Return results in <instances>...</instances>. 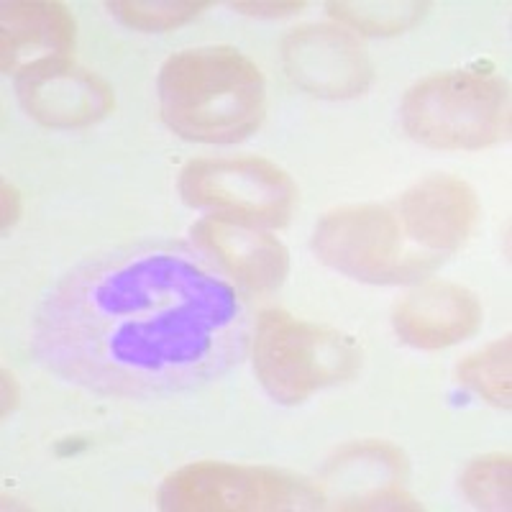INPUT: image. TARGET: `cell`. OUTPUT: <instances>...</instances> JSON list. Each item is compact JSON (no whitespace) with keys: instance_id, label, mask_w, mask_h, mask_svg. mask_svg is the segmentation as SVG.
<instances>
[{"instance_id":"obj_1","label":"cell","mask_w":512,"mask_h":512,"mask_svg":"<svg viewBox=\"0 0 512 512\" xmlns=\"http://www.w3.org/2000/svg\"><path fill=\"white\" fill-rule=\"evenodd\" d=\"M251 305L205 251L141 241L64 272L31 318V351L47 372L105 397L185 392L244 359Z\"/></svg>"},{"instance_id":"obj_2","label":"cell","mask_w":512,"mask_h":512,"mask_svg":"<svg viewBox=\"0 0 512 512\" xmlns=\"http://www.w3.org/2000/svg\"><path fill=\"white\" fill-rule=\"evenodd\" d=\"M157 90L164 123L200 144L244 141L267 111L262 70L233 47L172 54L159 70Z\"/></svg>"},{"instance_id":"obj_3","label":"cell","mask_w":512,"mask_h":512,"mask_svg":"<svg viewBox=\"0 0 512 512\" xmlns=\"http://www.w3.org/2000/svg\"><path fill=\"white\" fill-rule=\"evenodd\" d=\"M400 116L423 146L474 152L510 134V88L495 75L441 72L415 82L402 98Z\"/></svg>"},{"instance_id":"obj_4","label":"cell","mask_w":512,"mask_h":512,"mask_svg":"<svg viewBox=\"0 0 512 512\" xmlns=\"http://www.w3.org/2000/svg\"><path fill=\"white\" fill-rule=\"evenodd\" d=\"M359 367V346L344 333L292 318L285 310H267L256 320V377L282 405H297L323 387L346 382Z\"/></svg>"},{"instance_id":"obj_5","label":"cell","mask_w":512,"mask_h":512,"mask_svg":"<svg viewBox=\"0 0 512 512\" xmlns=\"http://www.w3.org/2000/svg\"><path fill=\"white\" fill-rule=\"evenodd\" d=\"M313 251L336 272L372 285L415 282L443 264L410 241L395 203L331 210L315 226Z\"/></svg>"},{"instance_id":"obj_6","label":"cell","mask_w":512,"mask_h":512,"mask_svg":"<svg viewBox=\"0 0 512 512\" xmlns=\"http://www.w3.org/2000/svg\"><path fill=\"white\" fill-rule=\"evenodd\" d=\"M323 492L313 482L269 466L198 461L164 479L159 507L175 512L315 510Z\"/></svg>"},{"instance_id":"obj_7","label":"cell","mask_w":512,"mask_h":512,"mask_svg":"<svg viewBox=\"0 0 512 512\" xmlns=\"http://www.w3.org/2000/svg\"><path fill=\"white\" fill-rule=\"evenodd\" d=\"M187 205L246 226L282 228L290 223L297 187L285 169L269 159H195L180 175Z\"/></svg>"},{"instance_id":"obj_8","label":"cell","mask_w":512,"mask_h":512,"mask_svg":"<svg viewBox=\"0 0 512 512\" xmlns=\"http://www.w3.org/2000/svg\"><path fill=\"white\" fill-rule=\"evenodd\" d=\"M282 62L297 88L318 98H354L369 88L374 77L367 49L344 26L310 24L292 29L282 41Z\"/></svg>"},{"instance_id":"obj_9","label":"cell","mask_w":512,"mask_h":512,"mask_svg":"<svg viewBox=\"0 0 512 512\" xmlns=\"http://www.w3.org/2000/svg\"><path fill=\"white\" fill-rule=\"evenodd\" d=\"M16 90L24 111L49 128L93 126L116 105L111 85L70 59L34 64L18 75Z\"/></svg>"},{"instance_id":"obj_10","label":"cell","mask_w":512,"mask_h":512,"mask_svg":"<svg viewBox=\"0 0 512 512\" xmlns=\"http://www.w3.org/2000/svg\"><path fill=\"white\" fill-rule=\"evenodd\" d=\"M410 241L446 262L477 228L482 205L477 192L451 175H431L395 200Z\"/></svg>"},{"instance_id":"obj_11","label":"cell","mask_w":512,"mask_h":512,"mask_svg":"<svg viewBox=\"0 0 512 512\" xmlns=\"http://www.w3.org/2000/svg\"><path fill=\"white\" fill-rule=\"evenodd\" d=\"M484 320L479 297L456 282L433 280L415 287L397 303L392 323L408 346L423 351L448 349L474 336Z\"/></svg>"},{"instance_id":"obj_12","label":"cell","mask_w":512,"mask_h":512,"mask_svg":"<svg viewBox=\"0 0 512 512\" xmlns=\"http://www.w3.org/2000/svg\"><path fill=\"white\" fill-rule=\"evenodd\" d=\"M192 239L233 282L249 292L264 295L277 290L290 269L285 246L256 226L210 216L192 226Z\"/></svg>"},{"instance_id":"obj_13","label":"cell","mask_w":512,"mask_h":512,"mask_svg":"<svg viewBox=\"0 0 512 512\" xmlns=\"http://www.w3.org/2000/svg\"><path fill=\"white\" fill-rule=\"evenodd\" d=\"M3 39V72L21 75L24 70L52 59H67L75 47V18L62 3L47 0H13L0 13Z\"/></svg>"},{"instance_id":"obj_14","label":"cell","mask_w":512,"mask_h":512,"mask_svg":"<svg viewBox=\"0 0 512 512\" xmlns=\"http://www.w3.org/2000/svg\"><path fill=\"white\" fill-rule=\"evenodd\" d=\"M510 336L500 338L487 349L477 351L459 364V382L479 397L497 405L510 408Z\"/></svg>"},{"instance_id":"obj_15","label":"cell","mask_w":512,"mask_h":512,"mask_svg":"<svg viewBox=\"0 0 512 512\" xmlns=\"http://www.w3.org/2000/svg\"><path fill=\"white\" fill-rule=\"evenodd\" d=\"M328 13L369 36H395L420 21L428 3H328Z\"/></svg>"},{"instance_id":"obj_16","label":"cell","mask_w":512,"mask_h":512,"mask_svg":"<svg viewBox=\"0 0 512 512\" xmlns=\"http://www.w3.org/2000/svg\"><path fill=\"white\" fill-rule=\"evenodd\" d=\"M461 489L474 507L510 510V454L474 459L461 474Z\"/></svg>"},{"instance_id":"obj_17","label":"cell","mask_w":512,"mask_h":512,"mask_svg":"<svg viewBox=\"0 0 512 512\" xmlns=\"http://www.w3.org/2000/svg\"><path fill=\"white\" fill-rule=\"evenodd\" d=\"M210 6L213 3H208V0H200V3H195V0H185V3H180V0L177 3L175 0H164V3H141V0L123 3V0H116V3H108V11L131 29L167 31L187 24Z\"/></svg>"},{"instance_id":"obj_18","label":"cell","mask_w":512,"mask_h":512,"mask_svg":"<svg viewBox=\"0 0 512 512\" xmlns=\"http://www.w3.org/2000/svg\"><path fill=\"white\" fill-rule=\"evenodd\" d=\"M233 11L249 13V16H290L295 11H303L305 3H231Z\"/></svg>"},{"instance_id":"obj_19","label":"cell","mask_w":512,"mask_h":512,"mask_svg":"<svg viewBox=\"0 0 512 512\" xmlns=\"http://www.w3.org/2000/svg\"><path fill=\"white\" fill-rule=\"evenodd\" d=\"M21 213V200H18V192L11 185L3 187V228L13 226Z\"/></svg>"}]
</instances>
